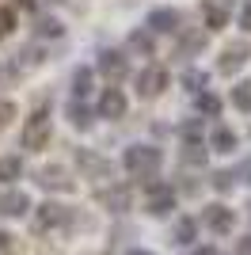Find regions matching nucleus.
<instances>
[{"label":"nucleus","instance_id":"obj_35","mask_svg":"<svg viewBox=\"0 0 251 255\" xmlns=\"http://www.w3.org/2000/svg\"><path fill=\"white\" fill-rule=\"evenodd\" d=\"M240 27H244V31H251V0L244 4V11H240Z\"/></svg>","mask_w":251,"mask_h":255},{"label":"nucleus","instance_id":"obj_6","mask_svg":"<svg viewBox=\"0 0 251 255\" xmlns=\"http://www.w3.org/2000/svg\"><path fill=\"white\" fill-rule=\"evenodd\" d=\"M248 57H251L248 46H244V42H232L229 50H221V57H217V73H221V76H236L244 65H248Z\"/></svg>","mask_w":251,"mask_h":255},{"label":"nucleus","instance_id":"obj_13","mask_svg":"<svg viewBox=\"0 0 251 255\" xmlns=\"http://www.w3.org/2000/svg\"><path fill=\"white\" fill-rule=\"evenodd\" d=\"M99 202H103L111 213H126V210H129V187H126V183L103 187V191H99Z\"/></svg>","mask_w":251,"mask_h":255},{"label":"nucleus","instance_id":"obj_31","mask_svg":"<svg viewBox=\"0 0 251 255\" xmlns=\"http://www.w3.org/2000/svg\"><path fill=\"white\" fill-rule=\"evenodd\" d=\"M19 57H23L27 65H42V61H46V53H42V46H27V50H23Z\"/></svg>","mask_w":251,"mask_h":255},{"label":"nucleus","instance_id":"obj_20","mask_svg":"<svg viewBox=\"0 0 251 255\" xmlns=\"http://www.w3.org/2000/svg\"><path fill=\"white\" fill-rule=\"evenodd\" d=\"M198 115L202 118H221V96H213V92H198Z\"/></svg>","mask_w":251,"mask_h":255},{"label":"nucleus","instance_id":"obj_8","mask_svg":"<svg viewBox=\"0 0 251 255\" xmlns=\"http://www.w3.org/2000/svg\"><path fill=\"white\" fill-rule=\"evenodd\" d=\"M76 164H80V171L88 175V179H111V160L103 156H95L92 149H76Z\"/></svg>","mask_w":251,"mask_h":255},{"label":"nucleus","instance_id":"obj_27","mask_svg":"<svg viewBox=\"0 0 251 255\" xmlns=\"http://www.w3.org/2000/svg\"><path fill=\"white\" fill-rule=\"evenodd\" d=\"M15 84H19V65L0 61V92H4V88H15Z\"/></svg>","mask_w":251,"mask_h":255},{"label":"nucleus","instance_id":"obj_11","mask_svg":"<svg viewBox=\"0 0 251 255\" xmlns=\"http://www.w3.org/2000/svg\"><path fill=\"white\" fill-rule=\"evenodd\" d=\"M38 187H46V191H69V187H73L69 168H61V164H46V168H38Z\"/></svg>","mask_w":251,"mask_h":255},{"label":"nucleus","instance_id":"obj_18","mask_svg":"<svg viewBox=\"0 0 251 255\" xmlns=\"http://www.w3.org/2000/svg\"><path fill=\"white\" fill-rule=\"evenodd\" d=\"M92 118H95V111H88L80 99H73V103H69V122H73L76 129H88V126H92Z\"/></svg>","mask_w":251,"mask_h":255},{"label":"nucleus","instance_id":"obj_26","mask_svg":"<svg viewBox=\"0 0 251 255\" xmlns=\"http://www.w3.org/2000/svg\"><path fill=\"white\" fill-rule=\"evenodd\" d=\"M183 88H187V92H194V96H198V92H206V73L187 69V73H183Z\"/></svg>","mask_w":251,"mask_h":255},{"label":"nucleus","instance_id":"obj_1","mask_svg":"<svg viewBox=\"0 0 251 255\" xmlns=\"http://www.w3.org/2000/svg\"><path fill=\"white\" fill-rule=\"evenodd\" d=\"M160 149L156 145H129L122 156V168L129 171V175H141V179H152V171L160 168Z\"/></svg>","mask_w":251,"mask_h":255},{"label":"nucleus","instance_id":"obj_30","mask_svg":"<svg viewBox=\"0 0 251 255\" xmlns=\"http://www.w3.org/2000/svg\"><path fill=\"white\" fill-rule=\"evenodd\" d=\"M11 31H15V15H11V8H0V38H8Z\"/></svg>","mask_w":251,"mask_h":255},{"label":"nucleus","instance_id":"obj_4","mask_svg":"<svg viewBox=\"0 0 251 255\" xmlns=\"http://www.w3.org/2000/svg\"><path fill=\"white\" fill-rule=\"evenodd\" d=\"M69 221H73V213L65 210V206L46 202V206H38V213H34V233H50V229H57V225H69Z\"/></svg>","mask_w":251,"mask_h":255},{"label":"nucleus","instance_id":"obj_37","mask_svg":"<svg viewBox=\"0 0 251 255\" xmlns=\"http://www.w3.org/2000/svg\"><path fill=\"white\" fill-rule=\"evenodd\" d=\"M236 255H251V236H248V240H240V244H236Z\"/></svg>","mask_w":251,"mask_h":255},{"label":"nucleus","instance_id":"obj_9","mask_svg":"<svg viewBox=\"0 0 251 255\" xmlns=\"http://www.w3.org/2000/svg\"><path fill=\"white\" fill-rule=\"evenodd\" d=\"M126 96H122V88H103L99 92V107H95V115L99 118H122L126 115Z\"/></svg>","mask_w":251,"mask_h":255},{"label":"nucleus","instance_id":"obj_3","mask_svg":"<svg viewBox=\"0 0 251 255\" xmlns=\"http://www.w3.org/2000/svg\"><path fill=\"white\" fill-rule=\"evenodd\" d=\"M202 221H206V229L213 236H229L232 229H236V213L229 210V206H206V213H202Z\"/></svg>","mask_w":251,"mask_h":255},{"label":"nucleus","instance_id":"obj_14","mask_svg":"<svg viewBox=\"0 0 251 255\" xmlns=\"http://www.w3.org/2000/svg\"><path fill=\"white\" fill-rule=\"evenodd\" d=\"M27 210H31V198L23 191L11 187V191L0 194V213H4V217H27Z\"/></svg>","mask_w":251,"mask_h":255},{"label":"nucleus","instance_id":"obj_5","mask_svg":"<svg viewBox=\"0 0 251 255\" xmlns=\"http://www.w3.org/2000/svg\"><path fill=\"white\" fill-rule=\"evenodd\" d=\"M46 141H50V118H46V111H34L23 129V149H42Z\"/></svg>","mask_w":251,"mask_h":255},{"label":"nucleus","instance_id":"obj_21","mask_svg":"<svg viewBox=\"0 0 251 255\" xmlns=\"http://www.w3.org/2000/svg\"><path fill=\"white\" fill-rule=\"evenodd\" d=\"M129 50L141 53V57H148V53H152V31H148V27L133 31V34H129Z\"/></svg>","mask_w":251,"mask_h":255},{"label":"nucleus","instance_id":"obj_2","mask_svg":"<svg viewBox=\"0 0 251 255\" xmlns=\"http://www.w3.org/2000/svg\"><path fill=\"white\" fill-rule=\"evenodd\" d=\"M167 80H171V76H167V69L148 65V69H141V73H137V96H141V99H156L160 92L167 88Z\"/></svg>","mask_w":251,"mask_h":255},{"label":"nucleus","instance_id":"obj_34","mask_svg":"<svg viewBox=\"0 0 251 255\" xmlns=\"http://www.w3.org/2000/svg\"><path fill=\"white\" fill-rule=\"evenodd\" d=\"M232 175H236L240 183H251V160H244V164H240L236 171H232Z\"/></svg>","mask_w":251,"mask_h":255},{"label":"nucleus","instance_id":"obj_17","mask_svg":"<svg viewBox=\"0 0 251 255\" xmlns=\"http://www.w3.org/2000/svg\"><path fill=\"white\" fill-rule=\"evenodd\" d=\"M65 34V23L53 19V15H38L34 19V38H61Z\"/></svg>","mask_w":251,"mask_h":255},{"label":"nucleus","instance_id":"obj_33","mask_svg":"<svg viewBox=\"0 0 251 255\" xmlns=\"http://www.w3.org/2000/svg\"><path fill=\"white\" fill-rule=\"evenodd\" d=\"M179 133H183V141H198L202 137V126H198V122H183Z\"/></svg>","mask_w":251,"mask_h":255},{"label":"nucleus","instance_id":"obj_28","mask_svg":"<svg viewBox=\"0 0 251 255\" xmlns=\"http://www.w3.org/2000/svg\"><path fill=\"white\" fill-rule=\"evenodd\" d=\"M213 191H221V194H229L232 191V183H236V175H232V171H217V175H213Z\"/></svg>","mask_w":251,"mask_h":255},{"label":"nucleus","instance_id":"obj_23","mask_svg":"<svg viewBox=\"0 0 251 255\" xmlns=\"http://www.w3.org/2000/svg\"><path fill=\"white\" fill-rule=\"evenodd\" d=\"M209 141H213V149H217V152H232V149H236V133H232L229 126H217Z\"/></svg>","mask_w":251,"mask_h":255},{"label":"nucleus","instance_id":"obj_40","mask_svg":"<svg viewBox=\"0 0 251 255\" xmlns=\"http://www.w3.org/2000/svg\"><path fill=\"white\" fill-rule=\"evenodd\" d=\"M15 4H23V8H38V0H15Z\"/></svg>","mask_w":251,"mask_h":255},{"label":"nucleus","instance_id":"obj_29","mask_svg":"<svg viewBox=\"0 0 251 255\" xmlns=\"http://www.w3.org/2000/svg\"><path fill=\"white\" fill-rule=\"evenodd\" d=\"M183 160H187V164H202V160H206L198 141H187V145H183Z\"/></svg>","mask_w":251,"mask_h":255},{"label":"nucleus","instance_id":"obj_15","mask_svg":"<svg viewBox=\"0 0 251 255\" xmlns=\"http://www.w3.org/2000/svg\"><path fill=\"white\" fill-rule=\"evenodd\" d=\"M148 31H152V34H171V31H179V11H175V8H156V11H148Z\"/></svg>","mask_w":251,"mask_h":255},{"label":"nucleus","instance_id":"obj_38","mask_svg":"<svg viewBox=\"0 0 251 255\" xmlns=\"http://www.w3.org/2000/svg\"><path fill=\"white\" fill-rule=\"evenodd\" d=\"M190 255H217V252H213V248H194Z\"/></svg>","mask_w":251,"mask_h":255},{"label":"nucleus","instance_id":"obj_10","mask_svg":"<svg viewBox=\"0 0 251 255\" xmlns=\"http://www.w3.org/2000/svg\"><path fill=\"white\" fill-rule=\"evenodd\" d=\"M175 210V191L171 187H164V183H148V213L152 217H167V213Z\"/></svg>","mask_w":251,"mask_h":255},{"label":"nucleus","instance_id":"obj_39","mask_svg":"<svg viewBox=\"0 0 251 255\" xmlns=\"http://www.w3.org/2000/svg\"><path fill=\"white\" fill-rule=\"evenodd\" d=\"M126 255H152V252H145V248H129Z\"/></svg>","mask_w":251,"mask_h":255},{"label":"nucleus","instance_id":"obj_22","mask_svg":"<svg viewBox=\"0 0 251 255\" xmlns=\"http://www.w3.org/2000/svg\"><path fill=\"white\" fill-rule=\"evenodd\" d=\"M206 50V34H183V38H179V57H190V53H202Z\"/></svg>","mask_w":251,"mask_h":255},{"label":"nucleus","instance_id":"obj_24","mask_svg":"<svg viewBox=\"0 0 251 255\" xmlns=\"http://www.w3.org/2000/svg\"><path fill=\"white\" fill-rule=\"evenodd\" d=\"M92 92V69H76L73 73V99H84Z\"/></svg>","mask_w":251,"mask_h":255},{"label":"nucleus","instance_id":"obj_32","mask_svg":"<svg viewBox=\"0 0 251 255\" xmlns=\"http://www.w3.org/2000/svg\"><path fill=\"white\" fill-rule=\"evenodd\" d=\"M11 118H15V103H11V99H0V129L8 126Z\"/></svg>","mask_w":251,"mask_h":255},{"label":"nucleus","instance_id":"obj_19","mask_svg":"<svg viewBox=\"0 0 251 255\" xmlns=\"http://www.w3.org/2000/svg\"><path fill=\"white\" fill-rule=\"evenodd\" d=\"M23 175V160L19 156H0V183H15Z\"/></svg>","mask_w":251,"mask_h":255},{"label":"nucleus","instance_id":"obj_25","mask_svg":"<svg viewBox=\"0 0 251 255\" xmlns=\"http://www.w3.org/2000/svg\"><path fill=\"white\" fill-rule=\"evenodd\" d=\"M232 103H236V111H244V115H251V84H248V80L232 88Z\"/></svg>","mask_w":251,"mask_h":255},{"label":"nucleus","instance_id":"obj_7","mask_svg":"<svg viewBox=\"0 0 251 255\" xmlns=\"http://www.w3.org/2000/svg\"><path fill=\"white\" fill-rule=\"evenodd\" d=\"M202 19H206L209 31L229 27V19H232V0H202Z\"/></svg>","mask_w":251,"mask_h":255},{"label":"nucleus","instance_id":"obj_36","mask_svg":"<svg viewBox=\"0 0 251 255\" xmlns=\"http://www.w3.org/2000/svg\"><path fill=\"white\" fill-rule=\"evenodd\" d=\"M11 240H15L11 233H0V252H15V244H11Z\"/></svg>","mask_w":251,"mask_h":255},{"label":"nucleus","instance_id":"obj_16","mask_svg":"<svg viewBox=\"0 0 251 255\" xmlns=\"http://www.w3.org/2000/svg\"><path fill=\"white\" fill-rule=\"evenodd\" d=\"M194 236H198V221H194V217H179V221L171 225V240H175L179 248L194 244Z\"/></svg>","mask_w":251,"mask_h":255},{"label":"nucleus","instance_id":"obj_12","mask_svg":"<svg viewBox=\"0 0 251 255\" xmlns=\"http://www.w3.org/2000/svg\"><path fill=\"white\" fill-rule=\"evenodd\" d=\"M99 73H103L107 80H122V76L129 73V61H126L118 50H103L99 53Z\"/></svg>","mask_w":251,"mask_h":255}]
</instances>
